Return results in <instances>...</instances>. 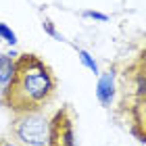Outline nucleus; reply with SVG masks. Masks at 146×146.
<instances>
[{
	"instance_id": "nucleus-3",
	"label": "nucleus",
	"mask_w": 146,
	"mask_h": 146,
	"mask_svg": "<svg viewBox=\"0 0 146 146\" xmlns=\"http://www.w3.org/2000/svg\"><path fill=\"white\" fill-rule=\"evenodd\" d=\"M46 146H77L75 140V115L69 104L61 107L50 119V134Z\"/></svg>"
},
{
	"instance_id": "nucleus-1",
	"label": "nucleus",
	"mask_w": 146,
	"mask_h": 146,
	"mask_svg": "<svg viewBox=\"0 0 146 146\" xmlns=\"http://www.w3.org/2000/svg\"><path fill=\"white\" fill-rule=\"evenodd\" d=\"M56 75L46 61L31 52L17 54L13 79L2 90V104L15 115L44 111L56 96Z\"/></svg>"
},
{
	"instance_id": "nucleus-2",
	"label": "nucleus",
	"mask_w": 146,
	"mask_h": 146,
	"mask_svg": "<svg viewBox=\"0 0 146 146\" xmlns=\"http://www.w3.org/2000/svg\"><path fill=\"white\" fill-rule=\"evenodd\" d=\"M11 134L23 146H46L50 134V119L42 111L19 113L11 123Z\"/></svg>"
},
{
	"instance_id": "nucleus-4",
	"label": "nucleus",
	"mask_w": 146,
	"mask_h": 146,
	"mask_svg": "<svg viewBox=\"0 0 146 146\" xmlns=\"http://www.w3.org/2000/svg\"><path fill=\"white\" fill-rule=\"evenodd\" d=\"M115 79H117V73L115 69H109V71H104L98 75V82H96V98H98V102H100V107L104 109H109L113 100H115Z\"/></svg>"
},
{
	"instance_id": "nucleus-9",
	"label": "nucleus",
	"mask_w": 146,
	"mask_h": 146,
	"mask_svg": "<svg viewBox=\"0 0 146 146\" xmlns=\"http://www.w3.org/2000/svg\"><path fill=\"white\" fill-rule=\"evenodd\" d=\"M79 15H82L84 19H94V21H100V23H107L109 21V15L98 13V11H82Z\"/></svg>"
},
{
	"instance_id": "nucleus-6",
	"label": "nucleus",
	"mask_w": 146,
	"mask_h": 146,
	"mask_svg": "<svg viewBox=\"0 0 146 146\" xmlns=\"http://www.w3.org/2000/svg\"><path fill=\"white\" fill-rule=\"evenodd\" d=\"M75 50H77L79 63H82L86 69H90L92 73H94V75H100V71H98V63L94 61V56H92L88 50H84V48H77V46H75Z\"/></svg>"
},
{
	"instance_id": "nucleus-7",
	"label": "nucleus",
	"mask_w": 146,
	"mask_h": 146,
	"mask_svg": "<svg viewBox=\"0 0 146 146\" xmlns=\"http://www.w3.org/2000/svg\"><path fill=\"white\" fill-rule=\"evenodd\" d=\"M0 40L6 42V44H11V46H15L17 44V34L6 23H0Z\"/></svg>"
},
{
	"instance_id": "nucleus-8",
	"label": "nucleus",
	"mask_w": 146,
	"mask_h": 146,
	"mask_svg": "<svg viewBox=\"0 0 146 146\" xmlns=\"http://www.w3.org/2000/svg\"><path fill=\"white\" fill-rule=\"evenodd\" d=\"M42 27H44V31H46V34H48L50 38L58 40V42H65V38H63V36H61V34H58V31H56L54 23H52L50 19H44V21H42Z\"/></svg>"
},
{
	"instance_id": "nucleus-10",
	"label": "nucleus",
	"mask_w": 146,
	"mask_h": 146,
	"mask_svg": "<svg viewBox=\"0 0 146 146\" xmlns=\"http://www.w3.org/2000/svg\"><path fill=\"white\" fill-rule=\"evenodd\" d=\"M0 146H15V144L9 142V140H0Z\"/></svg>"
},
{
	"instance_id": "nucleus-5",
	"label": "nucleus",
	"mask_w": 146,
	"mask_h": 146,
	"mask_svg": "<svg viewBox=\"0 0 146 146\" xmlns=\"http://www.w3.org/2000/svg\"><path fill=\"white\" fill-rule=\"evenodd\" d=\"M15 52L11 54H2L0 52V90H4L9 82L13 79V73H15Z\"/></svg>"
}]
</instances>
